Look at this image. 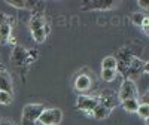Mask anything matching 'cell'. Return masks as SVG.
Instances as JSON below:
<instances>
[{
	"label": "cell",
	"instance_id": "1",
	"mask_svg": "<svg viewBox=\"0 0 149 125\" xmlns=\"http://www.w3.org/2000/svg\"><path fill=\"white\" fill-rule=\"evenodd\" d=\"M43 8L42 2H37L36 6L31 9V18H30V31L36 43H43L49 34V26L43 17Z\"/></svg>",
	"mask_w": 149,
	"mask_h": 125
},
{
	"label": "cell",
	"instance_id": "2",
	"mask_svg": "<svg viewBox=\"0 0 149 125\" xmlns=\"http://www.w3.org/2000/svg\"><path fill=\"white\" fill-rule=\"evenodd\" d=\"M36 58H37V51H27V49H24L18 45L14 46L10 54L12 63L18 67H27L33 61H36Z\"/></svg>",
	"mask_w": 149,
	"mask_h": 125
},
{
	"label": "cell",
	"instance_id": "3",
	"mask_svg": "<svg viewBox=\"0 0 149 125\" xmlns=\"http://www.w3.org/2000/svg\"><path fill=\"white\" fill-rule=\"evenodd\" d=\"M46 107L43 104L39 103H30L22 107V116H21V122L22 125H36L37 119H39L40 113Z\"/></svg>",
	"mask_w": 149,
	"mask_h": 125
},
{
	"label": "cell",
	"instance_id": "4",
	"mask_svg": "<svg viewBox=\"0 0 149 125\" xmlns=\"http://www.w3.org/2000/svg\"><path fill=\"white\" fill-rule=\"evenodd\" d=\"M39 124L40 125H58L63 121V112L58 107H51V109H45L40 116H39Z\"/></svg>",
	"mask_w": 149,
	"mask_h": 125
},
{
	"label": "cell",
	"instance_id": "5",
	"mask_svg": "<svg viewBox=\"0 0 149 125\" xmlns=\"http://www.w3.org/2000/svg\"><path fill=\"white\" fill-rule=\"evenodd\" d=\"M12 27H14V18L0 12V45L9 43L12 37Z\"/></svg>",
	"mask_w": 149,
	"mask_h": 125
},
{
	"label": "cell",
	"instance_id": "6",
	"mask_svg": "<svg viewBox=\"0 0 149 125\" xmlns=\"http://www.w3.org/2000/svg\"><path fill=\"white\" fill-rule=\"evenodd\" d=\"M97 103H98V98H97V97L81 94V95H78V98H76V109L81 110L82 113H85L86 116L91 118L93 110H94V107L97 106Z\"/></svg>",
	"mask_w": 149,
	"mask_h": 125
},
{
	"label": "cell",
	"instance_id": "7",
	"mask_svg": "<svg viewBox=\"0 0 149 125\" xmlns=\"http://www.w3.org/2000/svg\"><path fill=\"white\" fill-rule=\"evenodd\" d=\"M148 70V63L143 61L142 58L133 55L131 57V61H130V66H128V70L125 73V76H124V79H131L134 81V78H137L140 73L146 72Z\"/></svg>",
	"mask_w": 149,
	"mask_h": 125
},
{
	"label": "cell",
	"instance_id": "8",
	"mask_svg": "<svg viewBox=\"0 0 149 125\" xmlns=\"http://www.w3.org/2000/svg\"><path fill=\"white\" fill-rule=\"evenodd\" d=\"M118 97L121 101L124 100H134L139 97V90H137V85H136L134 81L131 79H124L121 88H119V92H118Z\"/></svg>",
	"mask_w": 149,
	"mask_h": 125
},
{
	"label": "cell",
	"instance_id": "9",
	"mask_svg": "<svg viewBox=\"0 0 149 125\" xmlns=\"http://www.w3.org/2000/svg\"><path fill=\"white\" fill-rule=\"evenodd\" d=\"M98 98V103L102 106H104L109 110H113L115 107H118L121 104V100L118 97V92L113 90H104L102 91V94L97 97Z\"/></svg>",
	"mask_w": 149,
	"mask_h": 125
},
{
	"label": "cell",
	"instance_id": "10",
	"mask_svg": "<svg viewBox=\"0 0 149 125\" xmlns=\"http://www.w3.org/2000/svg\"><path fill=\"white\" fill-rule=\"evenodd\" d=\"M116 2L113 0H86L81 6L82 10H110L116 8Z\"/></svg>",
	"mask_w": 149,
	"mask_h": 125
},
{
	"label": "cell",
	"instance_id": "11",
	"mask_svg": "<svg viewBox=\"0 0 149 125\" xmlns=\"http://www.w3.org/2000/svg\"><path fill=\"white\" fill-rule=\"evenodd\" d=\"M91 85H93V78L90 73L85 72H79V74L74 78V90L78 92H86L91 90Z\"/></svg>",
	"mask_w": 149,
	"mask_h": 125
},
{
	"label": "cell",
	"instance_id": "12",
	"mask_svg": "<svg viewBox=\"0 0 149 125\" xmlns=\"http://www.w3.org/2000/svg\"><path fill=\"white\" fill-rule=\"evenodd\" d=\"M0 91L12 94V79L6 70H0Z\"/></svg>",
	"mask_w": 149,
	"mask_h": 125
},
{
	"label": "cell",
	"instance_id": "13",
	"mask_svg": "<svg viewBox=\"0 0 149 125\" xmlns=\"http://www.w3.org/2000/svg\"><path fill=\"white\" fill-rule=\"evenodd\" d=\"M37 2H33V0H8V5H10L12 8L17 9H33L36 6Z\"/></svg>",
	"mask_w": 149,
	"mask_h": 125
},
{
	"label": "cell",
	"instance_id": "14",
	"mask_svg": "<svg viewBox=\"0 0 149 125\" xmlns=\"http://www.w3.org/2000/svg\"><path fill=\"white\" fill-rule=\"evenodd\" d=\"M110 112H112V110L106 109V107H104V106H102L100 103H97V106H95V107H94V110H93V115H91V118L102 121V119H106V118L110 115Z\"/></svg>",
	"mask_w": 149,
	"mask_h": 125
},
{
	"label": "cell",
	"instance_id": "15",
	"mask_svg": "<svg viewBox=\"0 0 149 125\" xmlns=\"http://www.w3.org/2000/svg\"><path fill=\"white\" fill-rule=\"evenodd\" d=\"M140 101L137 98H134V100H124V101H121V106L122 109L128 112V113H136L137 112V107H139Z\"/></svg>",
	"mask_w": 149,
	"mask_h": 125
},
{
	"label": "cell",
	"instance_id": "16",
	"mask_svg": "<svg viewBox=\"0 0 149 125\" xmlns=\"http://www.w3.org/2000/svg\"><path fill=\"white\" fill-rule=\"evenodd\" d=\"M102 69H104V70H116V60H115V57H112V55L104 57L103 61H102Z\"/></svg>",
	"mask_w": 149,
	"mask_h": 125
},
{
	"label": "cell",
	"instance_id": "17",
	"mask_svg": "<svg viewBox=\"0 0 149 125\" xmlns=\"http://www.w3.org/2000/svg\"><path fill=\"white\" fill-rule=\"evenodd\" d=\"M100 76H102V79H103L104 82H112V81L116 79L118 73H116V70H104V69H102Z\"/></svg>",
	"mask_w": 149,
	"mask_h": 125
},
{
	"label": "cell",
	"instance_id": "18",
	"mask_svg": "<svg viewBox=\"0 0 149 125\" xmlns=\"http://www.w3.org/2000/svg\"><path fill=\"white\" fill-rule=\"evenodd\" d=\"M136 113H137L143 121H148V118H149V104L148 103H140Z\"/></svg>",
	"mask_w": 149,
	"mask_h": 125
},
{
	"label": "cell",
	"instance_id": "19",
	"mask_svg": "<svg viewBox=\"0 0 149 125\" xmlns=\"http://www.w3.org/2000/svg\"><path fill=\"white\" fill-rule=\"evenodd\" d=\"M146 18H149L148 14H143V12H136V14L131 17V21L136 24V26H142L143 21H145Z\"/></svg>",
	"mask_w": 149,
	"mask_h": 125
},
{
	"label": "cell",
	"instance_id": "20",
	"mask_svg": "<svg viewBox=\"0 0 149 125\" xmlns=\"http://www.w3.org/2000/svg\"><path fill=\"white\" fill-rule=\"evenodd\" d=\"M12 100H14V97H12L10 92H5V91H0V104L3 106H8L12 103Z\"/></svg>",
	"mask_w": 149,
	"mask_h": 125
},
{
	"label": "cell",
	"instance_id": "21",
	"mask_svg": "<svg viewBox=\"0 0 149 125\" xmlns=\"http://www.w3.org/2000/svg\"><path fill=\"white\" fill-rule=\"evenodd\" d=\"M139 6L143 8L145 10H148V3H146V0H139Z\"/></svg>",
	"mask_w": 149,
	"mask_h": 125
},
{
	"label": "cell",
	"instance_id": "22",
	"mask_svg": "<svg viewBox=\"0 0 149 125\" xmlns=\"http://www.w3.org/2000/svg\"><path fill=\"white\" fill-rule=\"evenodd\" d=\"M0 125H12V122L8 119H0Z\"/></svg>",
	"mask_w": 149,
	"mask_h": 125
}]
</instances>
